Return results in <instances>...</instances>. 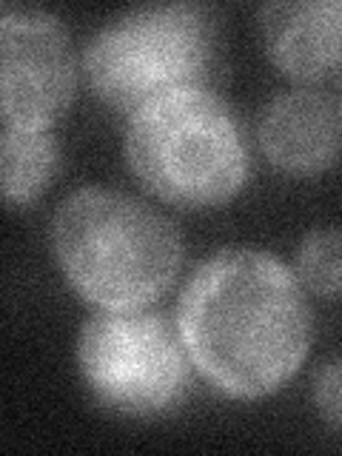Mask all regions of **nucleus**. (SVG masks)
<instances>
[{"mask_svg":"<svg viewBox=\"0 0 342 456\" xmlns=\"http://www.w3.org/2000/svg\"><path fill=\"white\" fill-rule=\"evenodd\" d=\"M191 362L232 396H263L305 360L311 311L299 282L263 251L232 248L197 268L180 299Z\"/></svg>","mask_w":342,"mask_h":456,"instance_id":"obj_1","label":"nucleus"},{"mask_svg":"<svg viewBox=\"0 0 342 456\" xmlns=\"http://www.w3.org/2000/svg\"><path fill=\"white\" fill-rule=\"evenodd\" d=\"M268 57L294 77H320L342 63V0H285L263 9Z\"/></svg>","mask_w":342,"mask_h":456,"instance_id":"obj_7","label":"nucleus"},{"mask_svg":"<svg viewBox=\"0 0 342 456\" xmlns=\"http://www.w3.org/2000/svg\"><path fill=\"white\" fill-rule=\"evenodd\" d=\"M54 251L71 285L106 311L142 308L177 277L183 242L137 200L80 189L54 214Z\"/></svg>","mask_w":342,"mask_h":456,"instance_id":"obj_2","label":"nucleus"},{"mask_svg":"<svg viewBox=\"0 0 342 456\" xmlns=\"http://www.w3.org/2000/svg\"><path fill=\"white\" fill-rule=\"evenodd\" d=\"M0 171H4V194L9 203L35 200L57 171V146L46 128L4 126Z\"/></svg>","mask_w":342,"mask_h":456,"instance_id":"obj_9","label":"nucleus"},{"mask_svg":"<svg viewBox=\"0 0 342 456\" xmlns=\"http://www.w3.org/2000/svg\"><path fill=\"white\" fill-rule=\"evenodd\" d=\"M314 399L322 417L342 431V360L325 365L314 382Z\"/></svg>","mask_w":342,"mask_h":456,"instance_id":"obj_11","label":"nucleus"},{"mask_svg":"<svg viewBox=\"0 0 342 456\" xmlns=\"http://www.w3.org/2000/svg\"><path fill=\"white\" fill-rule=\"evenodd\" d=\"M299 274L317 294H342V232H314L299 248Z\"/></svg>","mask_w":342,"mask_h":456,"instance_id":"obj_10","label":"nucleus"},{"mask_svg":"<svg viewBox=\"0 0 342 456\" xmlns=\"http://www.w3.org/2000/svg\"><path fill=\"white\" fill-rule=\"evenodd\" d=\"M214 26L200 6H142L100 28L86 49V75L106 103L140 111L197 89L211 63Z\"/></svg>","mask_w":342,"mask_h":456,"instance_id":"obj_4","label":"nucleus"},{"mask_svg":"<svg viewBox=\"0 0 342 456\" xmlns=\"http://www.w3.org/2000/svg\"><path fill=\"white\" fill-rule=\"evenodd\" d=\"M4 126L46 128L66 111L75 92L69 37L54 14L4 9L0 20Z\"/></svg>","mask_w":342,"mask_h":456,"instance_id":"obj_6","label":"nucleus"},{"mask_svg":"<svg viewBox=\"0 0 342 456\" xmlns=\"http://www.w3.org/2000/svg\"><path fill=\"white\" fill-rule=\"evenodd\" d=\"M337 118L320 94L289 92L260 120V142L280 168L294 175L322 171L337 154Z\"/></svg>","mask_w":342,"mask_h":456,"instance_id":"obj_8","label":"nucleus"},{"mask_svg":"<svg viewBox=\"0 0 342 456\" xmlns=\"http://www.w3.org/2000/svg\"><path fill=\"white\" fill-rule=\"evenodd\" d=\"M132 171L166 203L211 208L246 180V149L223 100L185 89L134 111L126 137Z\"/></svg>","mask_w":342,"mask_h":456,"instance_id":"obj_3","label":"nucleus"},{"mask_svg":"<svg viewBox=\"0 0 342 456\" xmlns=\"http://www.w3.org/2000/svg\"><path fill=\"white\" fill-rule=\"evenodd\" d=\"M80 368L103 405L128 417H151L183 394L180 342L163 317L140 308L103 311L80 334Z\"/></svg>","mask_w":342,"mask_h":456,"instance_id":"obj_5","label":"nucleus"}]
</instances>
